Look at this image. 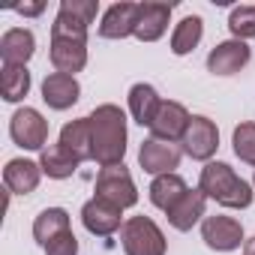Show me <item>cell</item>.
I'll return each instance as SVG.
<instances>
[{
	"instance_id": "obj_1",
	"label": "cell",
	"mask_w": 255,
	"mask_h": 255,
	"mask_svg": "<svg viewBox=\"0 0 255 255\" xmlns=\"http://www.w3.org/2000/svg\"><path fill=\"white\" fill-rule=\"evenodd\" d=\"M90 141H93V162L99 168H111V165H123L126 156V114L120 105L114 102H102L96 105L90 114Z\"/></svg>"
},
{
	"instance_id": "obj_27",
	"label": "cell",
	"mask_w": 255,
	"mask_h": 255,
	"mask_svg": "<svg viewBox=\"0 0 255 255\" xmlns=\"http://www.w3.org/2000/svg\"><path fill=\"white\" fill-rule=\"evenodd\" d=\"M231 147H234V156L246 165L255 168V123L252 120H240L231 132Z\"/></svg>"
},
{
	"instance_id": "obj_25",
	"label": "cell",
	"mask_w": 255,
	"mask_h": 255,
	"mask_svg": "<svg viewBox=\"0 0 255 255\" xmlns=\"http://www.w3.org/2000/svg\"><path fill=\"white\" fill-rule=\"evenodd\" d=\"M201 36H204V18L201 15H186L171 30V54H177V57L192 54L198 48Z\"/></svg>"
},
{
	"instance_id": "obj_4",
	"label": "cell",
	"mask_w": 255,
	"mask_h": 255,
	"mask_svg": "<svg viewBox=\"0 0 255 255\" xmlns=\"http://www.w3.org/2000/svg\"><path fill=\"white\" fill-rule=\"evenodd\" d=\"M96 12H99L96 0H60L54 24H51V36L87 39V30L96 21Z\"/></svg>"
},
{
	"instance_id": "obj_6",
	"label": "cell",
	"mask_w": 255,
	"mask_h": 255,
	"mask_svg": "<svg viewBox=\"0 0 255 255\" xmlns=\"http://www.w3.org/2000/svg\"><path fill=\"white\" fill-rule=\"evenodd\" d=\"M180 150L195 159V162H213L216 150H219V129L216 120H210L207 114H192L186 132L180 138Z\"/></svg>"
},
{
	"instance_id": "obj_22",
	"label": "cell",
	"mask_w": 255,
	"mask_h": 255,
	"mask_svg": "<svg viewBox=\"0 0 255 255\" xmlns=\"http://www.w3.org/2000/svg\"><path fill=\"white\" fill-rule=\"evenodd\" d=\"M69 225H72L69 210H63V207H45V210H39V216L33 219V240L45 249L54 237L72 231Z\"/></svg>"
},
{
	"instance_id": "obj_28",
	"label": "cell",
	"mask_w": 255,
	"mask_h": 255,
	"mask_svg": "<svg viewBox=\"0 0 255 255\" xmlns=\"http://www.w3.org/2000/svg\"><path fill=\"white\" fill-rule=\"evenodd\" d=\"M228 30H231V39H240V42L255 39V6H234L228 15Z\"/></svg>"
},
{
	"instance_id": "obj_9",
	"label": "cell",
	"mask_w": 255,
	"mask_h": 255,
	"mask_svg": "<svg viewBox=\"0 0 255 255\" xmlns=\"http://www.w3.org/2000/svg\"><path fill=\"white\" fill-rule=\"evenodd\" d=\"M180 159H183V150L171 141H159V138H144L141 141V150H138V165L153 174V177H162V174H174L180 168Z\"/></svg>"
},
{
	"instance_id": "obj_30",
	"label": "cell",
	"mask_w": 255,
	"mask_h": 255,
	"mask_svg": "<svg viewBox=\"0 0 255 255\" xmlns=\"http://www.w3.org/2000/svg\"><path fill=\"white\" fill-rule=\"evenodd\" d=\"M15 12H18V15H24V18H36V15H42V12H45V3H42V0H36V3H18V6H15Z\"/></svg>"
},
{
	"instance_id": "obj_7",
	"label": "cell",
	"mask_w": 255,
	"mask_h": 255,
	"mask_svg": "<svg viewBox=\"0 0 255 255\" xmlns=\"http://www.w3.org/2000/svg\"><path fill=\"white\" fill-rule=\"evenodd\" d=\"M9 135L21 150H39L42 153L48 144V120L42 117L39 108L24 105L9 117Z\"/></svg>"
},
{
	"instance_id": "obj_20",
	"label": "cell",
	"mask_w": 255,
	"mask_h": 255,
	"mask_svg": "<svg viewBox=\"0 0 255 255\" xmlns=\"http://www.w3.org/2000/svg\"><path fill=\"white\" fill-rule=\"evenodd\" d=\"M162 102L165 99L159 96V90L147 81H138L129 87V114L138 126H147L150 129V123L156 120V111L162 108Z\"/></svg>"
},
{
	"instance_id": "obj_8",
	"label": "cell",
	"mask_w": 255,
	"mask_h": 255,
	"mask_svg": "<svg viewBox=\"0 0 255 255\" xmlns=\"http://www.w3.org/2000/svg\"><path fill=\"white\" fill-rule=\"evenodd\" d=\"M201 240L216 252H234L246 243V234H243L240 219L213 213V216H204V222H201Z\"/></svg>"
},
{
	"instance_id": "obj_21",
	"label": "cell",
	"mask_w": 255,
	"mask_h": 255,
	"mask_svg": "<svg viewBox=\"0 0 255 255\" xmlns=\"http://www.w3.org/2000/svg\"><path fill=\"white\" fill-rule=\"evenodd\" d=\"M60 144L78 159V162H93V141H90V120L87 117H75L69 123H63L60 129Z\"/></svg>"
},
{
	"instance_id": "obj_24",
	"label": "cell",
	"mask_w": 255,
	"mask_h": 255,
	"mask_svg": "<svg viewBox=\"0 0 255 255\" xmlns=\"http://www.w3.org/2000/svg\"><path fill=\"white\" fill-rule=\"evenodd\" d=\"M189 192V186H186V180L174 171V174H162V177H153V183H150V189H147V195H150V204L153 207H159V210H171L183 195Z\"/></svg>"
},
{
	"instance_id": "obj_10",
	"label": "cell",
	"mask_w": 255,
	"mask_h": 255,
	"mask_svg": "<svg viewBox=\"0 0 255 255\" xmlns=\"http://www.w3.org/2000/svg\"><path fill=\"white\" fill-rule=\"evenodd\" d=\"M123 222H126L123 210L108 204V201H102V198H96V195L90 201H84V207H81V225L93 237H111L114 231L123 228Z\"/></svg>"
},
{
	"instance_id": "obj_19",
	"label": "cell",
	"mask_w": 255,
	"mask_h": 255,
	"mask_svg": "<svg viewBox=\"0 0 255 255\" xmlns=\"http://www.w3.org/2000/svg\"><path fill=\"white\" fill-rule=\"evenodd\" d=\"M39 180H42V168L33 159L18 156V159H9L6 168H3V183H6V189L12 195H30V192H36Z\"/></svg>"
},
{
	"instance_id": "obj_23",
	"label": "cell",
	"mask_w": 255,
	"mask_h": 255,
	"mask_svg": "<svg viewBox=\"0 0 255 255\" xmlns=\"http://www.w3.org/2000/svg\"><path fill=\"white\" fill-rule=\"evenodd\" d=\"M78 159L57 141V144H48L42 153H39V168H42V174L48 177V180H66V177H72L75 171H78Z\"/></svg>"
},
{
	"instance_id": "obj_15",
	"label": "cell",
	"mask_w": 255,
	"mask_h": 255,
	"mask_svg": "<svg viewBox=\"0 0 255 255\" xmlns=\"http://www.w3.org/2000/svg\"><path fill=\"white\" fill-rule=\"evenodd\" d=\"M48 57L54 72L63 75H75L87 66V39H63V36H51L48 45Z\"/></svg>"
},
{
	"instance_id": "obj_17",
	"label": "cell",
	"mask_w": 255,
	"mask_h": 255,
	"mask_svg": "<svg viewBox=\"0 0 255 255\" xmlns=\"http://www.w3.org/2000/svg\"><path fill=\"white\" fill-rule=\"evenodd\" d=\"M36 54V36L30 27H9L0 36V60L12 66H27Z\"/></svg>"
},
{
	"instance_id": "obj_26",
	"label": "cell",
	"mask_w": 255,
	"mask_h": 255,
	"mask_svg": "<svg viewBox=\"0 0 255 255\" xmlns=\"http://www.w3.org/2000/svg\"><path fill=\"white\" fill-rule=\"evenodd\" d=\"M30 69L27 66H12L3 63L0 66V93H3L6 102H21L30 93Z\"/></svg>"
},
{
	"instance_id": "obj_16",
	"label": "cell",
	"mask_w": 255,
	"mask_h": 255,
	"mask_svg": "<svg viewBox=\"0 0 255 255\" xmlns=\"http://www.w3.org/2000/svg\"><path fill=\"white\" fill-rule=\"evenodd\" d=\"M81 99V84L75 75H63V72H48L42 78V102L51 111H66Z\"/></svg>"
},
{
	"instance_id": "obj_3",
	"label": "cell",
	"mask_w": 255,
	"mask_h": 255,
	"mask_svg": "<svg viewBox=\"0 0 255 255\" xmlns=\"http://www.w3.org/2000/svg\"><path fill=\"white\" fill-rule=\"evenodd\" d=\"M120 246L126 255H165L168 240L150 216H129L120 228Z\"/></svg>"
},
{
	"instance_id": "obj_31",
	"label": "cell",
	"mask_w": 255,
	"mask_h": 255,
	"mask_svg": "<svg viewBox=\"0 0 255 255\" xmlns=\"http://www.w3.org/2000/svg\"><path fill=\"white\" fill-rule=\"evenodd\" d=\"M243 255H255V237H249V240L243 243Z\"/></svg>"
},
{
	"instance_id": "obj_2",
	"label": "cell",
	"mask_w": 255,
	"mask_h": 255,
	"mask_svg": "<svg viewBox=\"0 0 255 255\" xmlns=\"http://www.w3.org/2000/svg\"><path fill=\"white\" fill-rule=\"evenodd\" d=\"M198 189L207 195V201H216L225 210H246L252 204V183H246L228 162H207L198 177Z\"/></svg>"
},
{
	"instance_id": "obj_18",
	"label": "cell",
	"mask_w": 255,
	"mask_h": 255,
	"mask_svg": "<svg viewBox=\"0 0 255 255\" xmlns=\"http://www.w3.org/2000/svg\"><path fill=\"white\" fill-rule=\"evenodd\" d=\"M207 216V195L201 189H189L171 210H168V225L174 231H192L198 222Z\"/></svg>"
},
{
	"instance_id": "obj_11",
	"label": "cell",
	"mask_w": 255,
	"mask_h": 255,
	"mask_svg": "<svg viewBox=\"0 0 255 255\" xmlns=\"http://www.w3.org/2000/svg\"><path fill=\"white\" fill-rule=\"evenodd\" d=\"M192 114L186 111L183 102L177 99H165L162 108L156 111V120L150 123V138H159V141H180L183 132H186V126H189Z\"/></svg>"
},
{
	"instance_id": "obj_13",
	"label": "cell",
	"mask_w": 255,
	"mask_h": 255,
	"mask_svg": "<svg viewBox=\"0 0 255 255\" xmlns=\"http://www.w3.org/2000/svg\"><path fill=\"white\" fill-rule=\"evenodd\" d=\"M135 27H138V3L120 0V3H114L102 12L99 36L102 39H129V36H135Z\"/></svg>"
},
{
	"instance_id": "obj_29",
	"label": "cell",
	"mask_w": 255,
	"mask_h": 255,
	"mask_svg": "<svg viewBox=\"0 0 255 255\" xmlns=\"http://www.w3.org/2000/svg\"><path fill=\"white\" fill-rule=\"evenodd\" d=\"M45 255H78V237L72 231L54 237L48 246H45Z\"/></svg>"
},
{
	"instance_id": "obj_32",
	"label": "cell",
	"mask_w": 255,
	"mask_h": 255,
	"mask_svg": "<svg viewBox=\"0 0 255 255\" xmlns=\"http://www.w3.org/2000/svg\"><path fill=\"white\" fill-rule=\"evenodd\" d=\"M252 186H255V174H252Z\"/></svg>"
},
{
	"instance_id": "obj_5",
	"label": "cell",
	"mask_w": 255,
	"mask_h": 255,
	"mask_svg": "<svg viewBox=\"0 0 255 255\" xmlns=\"http://www.w3.org/2000/svg\"><path fill=\"white\" fill-rule=\"evenodd\" d=\"M96 198L120 207V210H129L138 204V189L135 180L129 174L126 165H111V168H99L96 174Z\"/></svg>"
},
{
	"instance_id": "obj_14",
	"label": "cell",
	"mask_w": 255,
	"mask_h": 255,
	"mask_svg": "<svg viewBox=\"0 0 255 255\" xmlns=\"http://www.w3.org/2000/svg\"><path fill=\"white\" fill-rule=\"evenodd\" d=\"M171 3H156V0H144L138 3V27H135V39L138 42H159L168 33L171 24Z\"/></svg>"
},
{
	"instance_id": "obj_12",
	"label": "cell",
	"mask_w": 255,
	"mask_h": 255,
	"mask_svg": "<svg viewBox=\"0 0 255 255\" xmlns=\"http://www.w3.org/2000/svg\"><path fill=\"white\" fill-rule=\"evenodd\" d=\"M252 60V48L240 39H225L216 42L207 54V72L213 75H237L240 69H246V63Z\"/></svg>"
}]
</instances>
